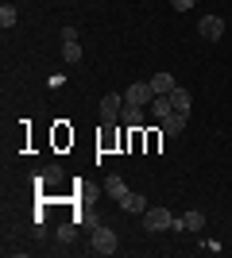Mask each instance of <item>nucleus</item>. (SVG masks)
Listing matches in <instances>:
<instances>
[{
	"label": "nucleus",
	"mask_w": 232,
	"mask_h": 258,
	"mask_svg": "<svg viewBox=\"0 0 232 258\" xmlns=\"http://www.w3.org/2000/svg\"><path fill=\"white\" fill-rule=\"evenodd\" d=\"M144 135H147V151H159V143H163V127H159V131H144Z\"/></svg>",
	"instance_id": "4468645a"
},
{
	"label": "nucleus",
	"mask_w": 232,
	"mask_h": 258,
	"mask_svg": "<svg viewBox=\"0 0 232 258\" xmlns=\"http://www.w3.org/2000/svg\"><path fill=\"white\" fill-rule=\"evenodd\" d=\"M120 123H124V127H144V108H140V104H128V100H124Z\"/></svg>",
	"instance_id": "423d86ee"
},
{
	"label": "nucleus",
	"mask_w": 232,
	"mask_h": 258,
	"mask_svg": "<svg viewBox=\"0 0 232 258\" xmlns=\"http://www.w3.org/2000/svg\"><path fill=\"white\" fill-rule=\"evenodd\" d=\"M105 193H109L112 201H124V197H128V185H124L120 173H109V177H105Z\"/></svg>",
	"instance_id": "1a4fd4ad"
},
{
	"label": "nucleus",
	"mask_w": 232,
	"mask_h": 258,
	"mask_svg": "<svg viewBox=\"0 0 232 258\" xmlns=\"http://www.w3.org/2000/svg\"><path fill=\"white\" fill-rule=\"evenodd\" d=\"M77 35H81L77 27H62V43H77Z\"/></svg>",
	"instance_id": "a211bd4d"
},
{
	"label": "nucleus",
	"mask_w": 232,
	"mask_h": 258,
	"mask_svg": "<svg viewBox=\"0 0 232 258\" xmlns=\"http://www.w3.org/2000/svg\"><path fill=\"white\" fill-rule=\"evenodd\" d=\"M43 181H47V185H55V181H62V170H58V166H51V170L43 173Z\"/></svg>",
	"instance_id": "f3484780"
},
{
	"label": "nucleus",
	"mask_w": 232,
	"mask_h": 258,
	"mask_svg": "<svg viewBox=\"0 0 232 258\" xmlns=\"http://www.w3.org/2000/svg\"><path fill=\"white\" fill-rule=\"evenodd\" d=\"M120 208H124V212H128V216H144V212H147V208H151V205H147V201H144V197H140V193H128V197H124V201H120Z\"/></svg>",
	"instance_id": "9d476101"
},
{
	"label": "nucleus",
	"mask_w": 232,
	"mask_h": 258,
	"mask_svg": "<svg viewBox=\"0 0 232 258\" xmlns=\"http://www.w3.org/2000/svg\"><path fill=\"white\" fill-rule=\"evenodd\" d=\"M120 112H124L120 93H105L101 97V123H120Z\"/></svg>",
	"instance_id": "f257e3e1"
},
{
	"label": "nucleus",
	"mask_w": 232,
	"mask_h": 258,
	"mask_svg": "<svg viewBox=\"0 0 232 258\" xmlns=\"http://www.w3.org/2000/svg\"><path fill=\"white\" fill-rule=\"evenodd\" d=\"M170 104H174V112H186V116H190V93H186L182 85L170 93Z\"/></svg>",
	"instance_id": "f8f14e48"
},
{
	"label": "nucleus",
	"mask_w": 232,
	"mask_h": 258,
	"mask_svg": "<svg viewBox=\"0 0 232 258\" xmlns=\"http://www.w3.org/2000/svg\"><path fill=\"white\" fill-rule=\"evenodd\" d=\"M159 127H163V135H182V127H186V112H170L166 119H159Z\"/></svg>",
	"instance_id": "0eeeda50"
},
{
	"label": "nucleus",
	"mask_w": 232,
	"mask_h": 258,
	"mask_svg": "<svg viewBox=\"0 0 232 258\" xmlns=\"http://www.w3.org/2000/svg\"><path fill=\"white\" fill-rule=\"evenodd\" d=\"M62 58L66 62H81V43H62Z\"/></svg>",
	"instance_id": "ddd939ff"
},
{
	"label": "nucleus",
	"mask_w": 232,
	"mask_h": 258,
	"mask_svg": "<svg viewBox=\"0 0 232 258\" xmlns=\"http://www.w3.org/2000/svg\"><path fill=\"white\" fill-rule=\"evenodd\" d=\"M151 89H155V97H170V93L178 89V81L170 74H155L151 77Z\"/></svg>",
	"instance_id": "6e6552de"
},
{
	"label": "nucleus",
	"mask_w": 232,
	"mask_h": 258,
	"mask_svg": "<svg viewBox=\"0 0 232 258\" xmlns=\"http://www.w3.org/2000/svg\"><path fill=\"white\" fill-rule=\"evenodd\" d=\"M66 143H74V131H66V127H55V147H66Z\"/></svg>",
	"instance_id": "dca6fc26"
},
{
	"label": "nucleus",
	"mask_w": 232,
	"mask_h": 258,
	"mask_svg": "<svg viewBox=\"0 0 232 258\" xmlns=\"http://www.w3.org/2000/svg\"><path fill=\"white\" fill-rule=\"evenodd\" d=\"M0 23H4V31L16 23V8H12V4H4V8H0Z\"/></svg>",
	"instance_id": "2eb2a0df"
},
{
	"label": "nucleus",
	"mask_w": 232,
	"mask_h": 258,
	"mask_svg": "<svg viewBox=\"0 0 232 258\" xmlns=\"http://www.w3.org/2000/svg\"><path fill=\"white\" fill-rule=\"evenodd\" d=\"M198 31H201V39L217 43V39H224V20H221V16H201Z\"/></svg>",
	"instance_id": "39448f33"
},
{
	"label": "nucleus",
	"mask_w": 232,
	"mask_h": 258,
	"mask_svg": "<svg viewBox=\"0 0 232 258\" xmlns=\"http://www.w3.org/2000/svg\"><path fill=\"white\" fill-rule=\"evenodd\" d=\"M124 100H128V104H140V108H147L155 100V89H151V81H135L132 89H128V93H124Z\"/></svg>",
	"instance_id": "20e7f679"
},
{
	"label": "nucleus",
	"mask_w": 232,
	"mask_h": 258,
	"mask_svg": "<svg viewBox=\"0 0 232 258\" xmlns=\"http://www.w3.org/2000/svg\"><path fill=\"white\" fill-rule=\"evenodd\" d=\"M147 108H151V116H155V119H166V116H170V112H174V104H170V97H155V100H151V104H147Z\"/></svg>",
	"instance_id": "9b49d317"
},
{
	"label": "nucleus",
	"mask_w": 232,
	"mask_h": 258,
	"mask_svg": "<svg viewBox=\"0 0 232 258\" xmlns=\"http://www.w3.org/2000/svg\"><path fill=\"white\" fill-rule=\"evenodd\" d=\"M93 254H116V231L112 227H97L93 231Z\"/></svg>",
	"instance_id": "7ed1b4c3"
},
{
	"label": "nucleus",
	"mask_w": 232,
	"mask_h": 258,
	"mask_svg": "<svg viewBox=\"0 0 232 258\" xmlns=\"http://www.w3.org/2000/svg\"><path fill=\"white\" fill-rule=\"evenodd\" d=\"M170 4H174V12H190L194 4H198V0H170Z\"/></svg>",
	"instance_id": "6ab92c4d"
},
{
	"label": "nucleus",
	"mask_w": 232,
	"mask_h": 258,
	"mask_svg": "<svg viewBox=\"0 0 232 258\" xmlns=\"http://www.w3.org/2000/svg\"><path fill=\"white\" fill-rule=\"evenodd\" d=\"M170 224H174V216L166 212V208H147L144 212V227L147 231H170Z\"/></svg>",
	"instance_id": "f03ea898"
}]
</instances>
